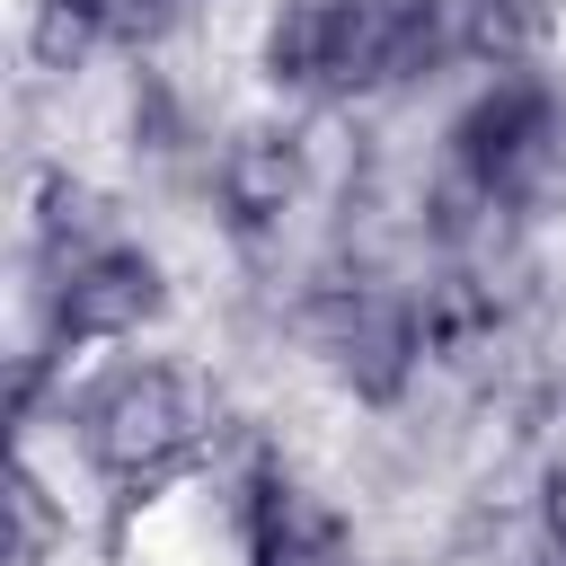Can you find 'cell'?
Here are the masks:
<instances>
[{"label":"cell","instance_id":"obj_2","mask_svg":"<svg viewBox=\"0 0 566 566\" xmlns=\"http://www.w3.org/2000/svg\"><path fill=\"white\" fill-rule=\"evenodd\" d=\"M557 133H566V115H557V97L539 88V80H486L478 97H469V115L451 124V159H460V177L486 195V203H504V195H531L548 168H557Z\"/></svg>","mask_w":566,"mask_h":566},{"label":"cell","instance_id":"obj_3","mask_svg":"<svg viewBox=\"0 0 566 566\" xmlns=\"http://www.w3.org/2000/svg\"><path fill=\"white\" fill-rule=\"evenodd\" d=\"M150 301H159V274L133 248H80L62 265V327L71 336H124Z\"/></svg>","mask_w":566,"mask_h":566},{"label":"cell","instance_id":"obj_1","mask_svg":"<svg viewBox=\"0 0 566 566\" xmlns=\"http://www.w3.org/2000/svg\"><path fill=\"white\" fill-rule=\"evenodd\" d=\"M203 433V398L177 363H115L80 398V451L97 469H159Z\"/></svg>","mask_w":566,"mask_h":566}]
</instances>
